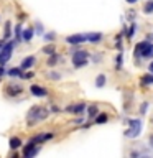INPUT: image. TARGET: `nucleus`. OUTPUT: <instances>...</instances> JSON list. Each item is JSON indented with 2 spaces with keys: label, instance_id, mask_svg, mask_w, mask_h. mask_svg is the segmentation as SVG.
<instances>
[{
  "label": "nucleus",
  "instance_id": "1",
  "mask_svg": "<svg viewBox=\"0 0 153 158\" xmlns=\"http://www.w3.org/2000/svg\"><path fill=\"white\" fill-rule=\"evenodd\" d=\"M48 115H49V110L46 107L35 106L33 109H30V112L27 114V122H28V125H35V123L44 120Z\"/></svg>",
  "mask_w": 153,
  "mask_h": 158
},
{
  "label": "nucleus",
  "instance_id": "2",
  "mask_svg": "<svg viewBox=\"0 0 153 158\" xmlns=\"http://www.w3.org/2000/svg\"><path fill=\"white\" fill-rule=\"evenodd\" d=\"M133 54L140 56V58H153V43H150L148 40L138 43L135 49H133Z\"/></svg>",
  "mask_w": 153,
  "mask_h": 158
},
{
  "label": "nucleus",
  "instance_id": "3",
  "mask_svg": "<svg viewBox=\"0 0 153 158\" xmlns=\"http://www.w3.org/2000/svg\"><path fill=\"white\" fill-rule=\"evenodd\" d=\"M13 46H15V41H8L0 48V64H2V66H5V64L8 63V59L12 58Z\"/></svg>",
  "mask_w": 153,
  "mask_h": 158
},
{
  "label": "nucleus",
  "instance_id": "4",
  "mask_svg": "<svg viewBox=\"0 0 153 158\" xmlns=\"http://www.w3.org/2000/svg\"><path fill=\"white\" fill-rule=\"evenodd\" d=\"M130 123V128H127L125 132H123V135L128 137V138H133V137H138L142 132V120L140 118H135V120H128Z\"/></svg>",
  "mask_w": 153,
  "mask_h": 158
},
{
  "label": "nucleus",
  "instance_id": "5",
  "mask_svg": "<svg viewBox=\"0 0 153 158\" xmlns=\"http://www.w3.org/2000/svg\"><path fill=\"white\" fill-rule=\"evenodd\" d=\"M89 63V53L87 51H76L72 53V64L76 68H84Z\"/></svg>",
  "mask_w": 153,
  "mask_h": 158
},
{
  "label": "nucleus",
  "instance_id": "6",
  "mask_svg": "<svg viewBox=\"0 0 153 158\" xmlns=\"http://www.w3.org/2000/svg\"><path fill=\"white\" fill-rule=\"evenodd\" d=\"M38 153V147H36V143H33L31 140H28V143L25 145V148H23V156L25 158H31V156H35Z\"/></svg>",
  "mask_w": 153,
  "mask_h": 158
},
{
  "label": "nucleus",
  "instance_id": "7",
  "mask_svg": "<svg viewBox=\"0 0 153 158\" xmlns=\"http://www.w3.org/2000/svg\"><path fill=\"white\" fill-rule=\"evenodd\" d=\"M22 91H23V87L20 86V84H17V82H10L8 86L5 87V92H7L8 96H12V97L18 96V94H22Z\"/></svg>",
  "mask_w": 153,
  "mask_h": 158
},
{
  "label": "nucleus",
  "instance_id": "8",
  "mask_svg": "<svg viewBox=\"0 0 153 158\" xmlns=\"http://www.w3.org/2000/svg\"><path fill=\"white\" fill-rule=\"evenodd\" d=\"M66 41L69 44H81L86 41V36H84L82 33H76V35H69V36H66Z\"/></svg>",
  "mask_w": 153,
  "mask_h": 158
},
{
  "label": "nucleus",
  "instance_id": "9",
  "mask_svg": "<svg viewBox=\"0 0 153 158\" xmlns=\"http://www.w3.org/2000/svg\"><path fill=\"white\" fill-rule=\"evenodd\" d=\"M30 92L33 94L35 97H44L48 94V91L44 87H41V86H36V84H33L31 87H30Z\"/></svg>",
  "mask_w": 153,
  "mask_h": 158
},
{
  "label": "nucleus",
  "instance_id": "10",
  "mask_svg": "<svg viewBox=\"0 0 153 158\" xmlns=\"http://www.w3.org/2000/svg\"><path fill=\"white\" fill-rule=\"evenodd\" d=\"M66 110L71 112V114H81V112L86 110V104H84V102H79V104H74V106H68Z\"/></svg>",
  "mask_w": 153,
  "mask_h": 158
},
{
  "label": "nucleus",
  "instance_id": "11",
  "mask_svg": "<svg viewBox=\"0 0 153 158\" xmlns=\"http://www.w3.org/2000/svg\"><path fill=\"white\" fill-rule=\"evenodd\" d=\"M84 36H86V41H91V43H99V41H101V40H102V33H86V35H84Z\"/></svg>",
  "mask_w": 153,
  "mask_h": 158
},
{
  "label": "nucleus",
  "instance_id": "12",
  "mask_svg": "<svg viewBox=\"0 0 153 158\" xmlns=\"http://www.w3.org/2000/svg\"><path fill=\"white\" fill-rule=\"evenodd\" d=\"M53 137V133H46V135H43V133H39V135H35L33 138H30V140H31L33 143H43V142H46V140H49V138Z\"/></svg>",
  "mask_w": 153,
  "mask_h": 158
},
{
  "label": "nucleus",
  "instance_id": "13",
  "mask_svg": "<svg viewBox=\"0 0 153 158\" xmlns=\"http://www.w3.org/2000/svg\"><path fill=\"white\" fill-rule=\"evenodd\" d=\"M33 64H35V56H27V58L22 61V64H20V68L25 71V69H30Z\"/></svg>",
  "mask_w": 153,
  "mask_h": 158
},
{
  "label": "nucleus",
  "instance_id": "14",
  "mask_svg": "<svg viewBox=\"0 0 153 158\" xmlns=\"http://www.w3.org/2000/svg\"><path fill=\"white\" fill-rule=\"evenodd\" d=\"M33 35H35L33 27H30V28H27V30H23V31H22V41H30V40L33 38Z\"/></svg>",
  "mask_w": 153,
  "mask_h": 158
},
{
  "label": "nucleus",
  "instance_id": "15",
  "mask_svg": "<svg viewBox=\"0 0 153 158\" xmlns=\"http://www.w3.org/2000/svg\"><path fill=\"white\" fill-rule=\"evenodd\" d=\"M8 145H10L12 150H17V148L22 147V140H20L18 137H12V138H10V142H8Z\"/></svg>",
  "mask_w": 153,
  "mask_h": 158
},
{
  "label": "nucleus",
  "instance_id": "16",
  "mask_svg": "<svg viewBox=\"0 0 153 158\" xmlns=\"http://www.w3.org/2000/svg\"><path fill=\"white\" fill-rule=\"evenodd\" d=\"M10 77H22V74H23V69L22 68H12L10 71L7 73Z\"/></svg>",
  "mask_w": 153,
  "mask_h": 158
},
{
  "label": "nucleus",
  "instance_id": "17",
  "mask_svg": "<svg viewBox=\"0 0 153 158\" xmlns=\"http://www.w3.org/2000/svg\"><path fill=\"white\" fill-rule=\"evenodd\" d=\"M41 53H44V54H53V53H56V46H54L53 43H49V44H46V46H43Z\"/></svg>",
  "mask_w": 153,
  "mask_h": 158
},
{
  "label": "nucleus",
  "instance_id": "18",
  "mask_svg": "<svg viewBox=\"0 0 153 158\" xmlns=\"http://www.w3.org/2000/svg\"><path fill=\"white\" fill-rule=\"evenodd\" d=\"M22 31H23L22 25H17V27H15V43L22 41Z\"/></svg>",
  "mask_w": 153,
  "mask_h": 158
},
{
  "label": "nucleus",
  "instance_id": "19",
  "mask_svg": "<svg viewBox=\"0 0 153 158\" xmlns=\"http://www.w3.org/2000/svg\"><path fill=\"white\" fill-rule=\"evenodd\" d=\"M59 61V56L56 53H53V54H49V59H48V66H54Z\"/></svg>",
  "mask_w": 153,
  "mask_h": 158
},
{
  "label": "nucleus",
  "instance_id": "20",
  "mask_svg": "<svg viewBox=\"0 0 153 158\" xmlns=\"http://www.w3.org/2000/svg\"><path fill=\"white\" fill-rule=\"evenodd\" d=\"M94 120H96V123H105L109 120V117H107V114H99Z\"/></svg>",
  "mask_w": 153,
  "mask_h": 158
},
{
  "label": "nucleus",
  "instance_id": "21",
  "mask_svg": "<svg viewBox=\"0 0 153 158\" xmlns=\"http://www.w3.org/2000/svg\"><path fill=\"white\" fill-rule=\"evenodd\" d=\"M142 84H153V73L142 76Z\"/></svg>",
  "mask_w": 153,
  "mask_h": 158
},
{
  "label": "nucleus",
  "instance_id": "22",
  "mask_svg": "<svg viewBox=\"0 0 153 158\" xmlns=\"http://www.w3.org/2000/svg\"><path fill=\"white\" fill-rule=\"evenodd\" d=\"M104 84H105V76H104V74H99L97 79H96V86L97 87H104Z\"/></svg>",
  "mask_w": 153,
  "mask_h": 158
},
{
  "label": "nucleus",
  "instance_id": "23",
  "mask_svg": "<svg viewBox=\"0 0 153 158\" xmlns=\"http://www.w3.org/2000/svg\"><path fill=\"white\" fill-rule=\"evenodd\" d=\"M143 12H145V13H153V0H148V2L145 3Z\"/></svg>",
  "mask_w": 153,
  "mask_h": 158
},
{
  "label": "nucleus",
  "instance_id": "24",
  "mask_svg": "<svg viewBox=\"0 0 153 158\" xmlns=\"http://www.w3.org/2000/svg\"><path fill=\"white\" fill-rule=\"evenodd\" d=\"M54 38H56V33H54V31H49V33H44L43 35V40H46V41H49V43H51Z\"/></svg>",
  "mask_w": 153,
  "mask_h": 158
},
{
  "label": "nucleus",
  "instance_id": "25",
  "mask_svg": "<svg viewBox=\"0 0 153 158\" xmlns=\"http://www.w3.org/2000/svg\"><path fill=\"white\" fill-rule=\"evenodd\" d=\"M46 77H48V79H51V81H58V79L61 77V74L51 71V73H48V74H46Z\"/></svg>",
  "mask_w": 153,
  "mask_h": 158
},
{
  "label": "nucleus",
  "instance_id": "26",
  "mask_svg": "<svg viewBox=\"0 0 153 158\" xmlns=\"http://www.w3.org/2000/svg\"><path fill=\"white\" fill-rule=\"evenodd\" d=\"M122 63H123V58H122V53H120L117 56V61H115V69H117V71H120V69H122Z\"/></svg>",
  "mask_w": 153,
  "mask_h": 158
},
{
  "label": "nucleus",
  "instance_id": "27",
  "mask_svg": "<svg viewBox=\"0 0 153 158\" xmlns=\"http://www.w3.org/2000/svg\"><path fill=\"white\" fill-rule=\"evenodd\" d=\"M97 115V106H91L89 107V118H94Z\"/></svg>",
  "mask_w": 153,
  "mask_h": 158
},
{
  "label": "nucleus",
  "instance_id": "28",
  "mask_svg": "<svg viewBox=\"0 0 153 158\" xmlns=\"http://www.w3.org/2000/svg\"><path fill=\"white\" fill-rule=\"evenodd\" d=\"M10 27H12V23H10V22L5 23V36H3V40H8L10 38Z\"/></svg>",
  "mask_w": 153,
  "mask_h": 158
},
{
  "label": "nucleus",
  "instance_id": "29",
  "mask_svg": "<svg viewBox=\"0 0 153 158\" xmlns=\"http://www.w3.org/2000/svg\"><path fill=\"white\" fill-rule=\"evenodd\" d=\"M135 30H137V25H135V23H133V25H130V30L127 31V38H128V40H130V38L133 36V33H135Z\"/></svg>",
  "mask_w": 153,
  "mask_h": 158
},
{
  "label": "nucleus",
  "instance_id": "30",
  "mask_svg": "<svg viewBox=\"0 0 153 158\" xmlns=\"http://www.w3.org/2000/svg\"><path fill=\"white\" fill-rule=\"evenodd\" d=\"M33 77V73L31 71H30V73H23L22 74V79H31Z\"/></svg>",
  "mask_w": 153,
  "mask_h": 158
},
{
  "label": "nucleus",
  "instance_id": "31",
  "mask_svg": "<svg viewBox=\"0 0 153 158\" xmlns=\"http://www.w3.org/2000/svg\"><path fill=\"white\" fill-rule=\"evenodd\" d=\"M36 31H38V35H43V27H41V23H36Z\"/></svg>",
  "mask_w": 153,
  "mask_h": 158
},
{
  "label": "nucleus",
  "instance_id": "32",
  "mask_svg": "<svg viewBox=\"0 0 153 158\" xmlns=\"http://www.w3.org/2000/svg\"><path fill=\"white\" fill-rule=\"evenodd\" d=\"M147 106H148L147 102H143V104H142V109H140V110H142V114H145V112H147Z\"/></svg>",
  "mask_w": 153,
  "mask_h": 158
},
{
  "label": "nucleus",
  "instance_id": "33",
  "mask_svg": "<svg viewBox=\"0 0 153 158\" xmlns=\"http://www.w3.org/2000/svg\"><path fill=\"white\" fill-rule=\"evenodd\" d=\"M5 74H7V71H5V68H3V66H0V77L5 76Z\"/></svg>",
  "mask_w": 153,
  "mask_h": 158
},
{
  "label": "nucleus",
  "instance_id": "34",
  "mask_svg": "<svg viewBox=\"0 0 153 158\" xmlns=\"http://www.w3.org/2000/svg\"><path fill=\"white\" fill-rule=\"evenodd\" d=\"M148 69H150V73H153V61H151L150 64H148Z\"/></svg>",
  "mask_w": 153,
  "mask_h": 158
},
{
  "label": "nucleus",
  "instance_id": "35",
  "mask_svg": "<svg viewBox=\"0 0 153 158\" xmlns=\"http://www.w3.org/2000/svg\"><path fill=\"white\" fill-rule=\"evenodd\" d=\"M138 0H127V3H137Z\"/></svg>",
  "mask_w": 153,
  "mask_h": 158
},
{
  "label": "nucleus",
  "instance_id": "36",
  "mask_svg": "<svg viewBox=\"0 0 153 158\" xmlns=\"http://www.w3.org/2000/svg\"><path fill=\"white\" fill-rule=\"evenodd\" d=\"M150 145H151V147H153V135H151V137H150Z\"/></svg>",
  "mask_w": 153,
  "mask_h": 158
}]
</instances>
